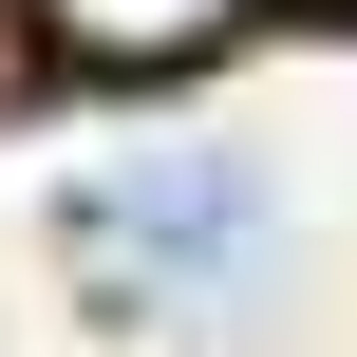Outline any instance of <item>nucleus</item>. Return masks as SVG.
<instances>
[{"label":"nucleus","instance_id":"2","mask_svg":"<svg viewBox=\"0 0 357 357\" xmlns=\"http://www.w3.org/2000/svg\"><path fill=\"white\" fill-rule=\"evenodd\" d=\"M245 0H38V38L56 56H94V75H169V56H207Z\"/></svg>","mask_w":357,"mask_h":357},{"label":"nucleus","instance_id":"1","mask_svg":"<svg viewBox=\"0 0 357 357\" xmlns=\"http://www.w3.org/2000/svg\"><path fill=\"white\" fill-rule=\"evenodd\" d=\"M75 226L113 245V264H151V282H245L264 264V169L245 151H132V169H94L75 188Z\"/></svg>","mask_w":357,"mask_h":357},{"label":"nucleus","instance_id":"3","mask_svg":"<svg viewBox=\"0 0 357 357\" xmlns=\"http://www.w3.org/2000/svg\"><path fill=\"white\" fill-rule=\"evenodd\" d=\"M320 19H357V0H320Z\"/></svg>","mask_w":357,"mask_h":357}]
</instances>
